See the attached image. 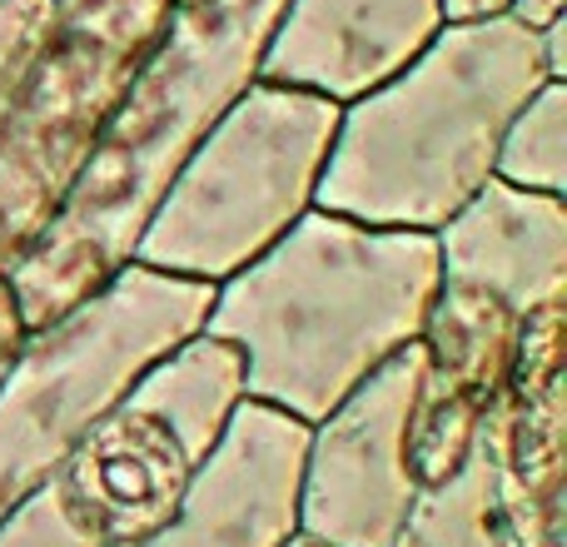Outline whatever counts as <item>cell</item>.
<instances>
[{
  "label": "cell",
  "instance_id": "9c48e42d",
  "mask_svg": "<svg viewBox=\"0 0 567 547\" xmlns=\"http://www.w3.org/2000/svg\"><path fill=\"white\" fill-rule=\"evenodd\" d=\"M523 313L468 283H443L419 329V389H413V478L419 488L453 478L478 453L483 423L503 399L518 359Z\"/></svg>",
  "mask_w": 567,
  "mask_h": 547
},
{
  "label": "cell",
  "instance_id": "9a60e30c",
  "mask_svg": "<svg viewBox=\"0 0 567 547\" xmlns=\"http://www.w3.org/2000/svg\"><path fill=\"white\" fill-rule=\"evenodd\" d=\"M493 175L538 195H567V80H543L498 140Z\"/></svg>",
  "mask_w": 567,
  "mask_h": 547
},
{
  "label": "cell",
  "instance_id": "ffe728a7",
  "mask_svg": "<svg viewBox=\"0 0 567 547\" xmlns=\"http://www.w3.org/2000/svg\"><path fill=\"white\" fill-rule=\"evenodd\" d=\"M508 16H513V20H523V25H533V30H543L548 20L567 16V0H513Z\"/></svg>",
  "mask_w": 567,
  "mask_h": 547
},
{
  "label": "cell",
  "instance_id": "52a82bcc",
  "mask_svg": "<svg viewBox=\"0 0 567 547\" xmlns=\"http://www.w3.org/2000/svg\"><path fill=\"white\" fill-rule=\"evenodd\" d=\"M239 403L245 359L229 339L195 329L159 353L55 473L95 543L120 547L155 533L225 438Z\"/></svg>",
  "mask_w": 567,
  "mask_h": 547
},
{
  "label": "cell",
  "instance_id": "d6986e66",
  "mask_svg": "<svg viewBox=\"0 0 567 547\" xmlns=\"http://www.w3.org/2000/svg\"><path fill=\"white\" fill-rule=\"evenodd\" d=\"M538 40H543V65H548V75L567 80V16L548 20V25L538 30Z\"/></svg>",
  "mask_w": 567,
  "mask_h": 547
},
{
  "label": "cell",
  "instance_id": "5bb4252c",
  "mask_svg": "<svg viewBox=\"0 0 567 547\" xmlns=\"http://www.w3.org/2000/svg\"><path fill=\"white\" fill-rule=\"evenodd\" d=\"M389 547H518L508 523H503L483 443L453 478L419 488L399 538Z\"/></svg>",
  "mask_w": 567,
  "mask_h": 547
},
{
  "label": "cell",
  "instance_id": "ba28073f",
  "mask_svg": "<svg viewBox=\"0 0 567 547\" xmlns=\"http://www.w3.org/2000/svg\"><path fill=\"white\" fill-rule=\"evenodd\" d=\"M419 339L309 423L299 468V538L319 547H389L419 498L413 478Z\"/></svg>",
  "mask_w": 567,
  "mask_h": 547
},
{
  "label": "cell",
  "instance_id": "30bf717a",
  "mask_svg": "<svg viewBox=\"0 0 567 547\" xmlns=\"http://www.w3.org/2000/svg\"><path fill=\"white\" fill-rule=\"evenodd\" d=\"M567 299L523 313L518 359L483 423L503 523L518 547H567Z\"/></svg>",
  "mask_w": 567,
  "mask_h": 547
},
{
  "label": "cell",
  "instance_id": "7c38bea8",
  "mask_svg": "<svg viewBox=\"0 0 567 547\" xmlns=\"http://www.w3.org/2000/svg\"><path fill=\"white\" fill-rule=\"evenodd\" d=\"M443 20V0H284L259 80L349 105L399 75Z\"/></svg>",
  "mask_w": 567,
  "mask_h": 547
},
{
  "label": "cell",
  "instance_id": "5b68a950",
  "mask_svg": "<svg viewBox=\"0 0 567 547\" xmlns=\"http://www.w3.org/2000/svg\"><path fill=\"white\" fill-rule=\"evenodd\" d=\"M209 293V283L130 259L45 329H25L0 379V518L65 468L159 353L205 329Z\"/></svg>",
  "mask_w": 567,
  "mask_h": 547
},
{
  "label": "cell",
  "instance_id": "ac0fdd59",
  "mask_svg": "<svg viewBox=\"0 0 567 547\" xmlns=\"http://www.w3.org/2000/svg\"><path fill=\"white\" fill-rule=\"evenodd\" d=\"M20 339H25V319H20V309H16L10 283L0 279V379H6V369H10V359H16Z\"/></svg>",
  "mask_w": 567,
  "mask_h": 547
},
{
  "label": "cell",
  "instance_id": "44dd1931",
  "mask_svg": "<svg viewBox=\"0 0 567 547\" xmlns=\"http://www.w3.org/2000/svg\"><path fill=\"white\" fill-rule=\"evenodd\" d=\"M513 0H443V16L449 20H478V16H503Z\"/></svg>",
  "mask_w": 567,
  "mask_h": 547
},
{
  "label": "cell",
  "instance_id": "603a6c76",
  "mask_svg": "<svg viewBox=\"0 0 567 547\" xmlns=\"http://www.w3.org/2000/svg\"><path fill=\"white\" fill-rule=\"evenodd\" d=\"M175 6H185V0H175Z\"/></svg>",
  "mask_w": 567,
  "mask_h": 547
},
{
  "label": "cell",
  "instance_id": "3957f363",
  "mask_svg": "<svg viewBox=\"0 0 567 547\" xmlns=\"http://www.w3.org/2000/svg\"><path fill=\"white\" fill-rule=\"evenodd\" d=\"M543 40L503 16L443 30L379 90L339 105L313 205L379 229H433L493 179L498 140L543 85Z\"/></svg>",
  "mask_w": 567,
  "mask_h": 547
},
{
  "label": "cell",
  "instance_id": "277c9868",
  "mask_svg": "<svg viewBox=\"0 0 567 547\" xmlns=\"http://www.w3.org/2000/svg\"><path fill=\"white\" fill-rule=\"evenodd\" d=\"M333 130V100L255 75L159 195L135 265L209 289L255 265L313 209Z\"/></svg>",
  "mask_w": 567,
  "mask_h": 547
},
{
  "label": "cell",
  "instance_id": "2e32d148",
  "mask_svg": "<svg viewBox=\"0 0 567 547\" xmlns=\"http://www.w3.org/2000/svg\"><path fill=\"white\" fill-rule=\"evenodd\" d=\"M60 20V0H0V130L35 55Z\"/></svg>",
  "mask_w": 567,
  "mask_h": 547
},
{
  "label": "cell",
  "instance_id": "8fae6325",
  "mask_svg": "<svg viewBox=\"0 0 567 547\" xmlns=\"http://www.w3.org/2000/svg\"><path fill=\"white\" fill-rule=\"evenodd\" d=\"M309 423L245 399L179 508L120 547H284L299 538V468Z\"/></svg>",
  "mask_w": 567,
  "mask_h": 547
},
{
  "label": "cell",
  "instance_id": "7402d4cb",
  "mask_svg": "<svg viewBox=\"0 0 567 547\" xmlns=\"http://www.w3.org/2000/svg\"><path fill=\"white\" fill-rule=\"evenodd\" d=\"M284 547H319V543H309V538H289Z\"/></svg>",
  "mask_w": 567,
  "mask_h": 547
},
{
  "label": "cell",
  "instance_id": "7a4b0ae2",
  "mask_svg": "<svg viewBox=\"0 0 567 547\" xmlns=\"http://www.w3.org/2000/svg\"><path fill=\"white\" fill-rule=\"evenodd\" d=\"M439 293V245L313 205L255 265L215 283L205 333L245 359V399L319 423L403 353Z\"/></svg>",
  "mask_w": 567,
  "mask_h": 547
},
{
  "label": "cell",
  "instance_id": "4fadbf2b",
  "mask_svg": "<svg viewBox=\"0 0 567 547\" xmlns=\"http://www.w3.org/2000/svg\"><path fill=\"white\" fill-rule=\"evenodd\" d=\"M439 279L468 283L508 309L567 299V195H538L493 175L439 229Z\"/></svg>",
  "mask_w": 567,
  "mask_h": 547
},
{
  "label": "cell",
  "instance_id": "e0dca14e",
  "mask_svg": "<svg viewBox=\"0 0 567 547\" xmlns=\"http://www.w3.org/2000/svg\"><path fill=\"white\" fill-rule=\"evenodd\" d=\"M0 547H100V543L80 523V513L70 508L65 488L50 478L0 518Z\"/></svg>",
  "mask_w": 567,
  "mask_h": 547
},
{
  "label": "cell",
  "instance_id": "6da1fadb",
  "mask_svg": "<svg viewBox=\"0 0 567 547\" xmlns=\"http://www.w3.org/2000/svg\"><path fill=\"white\" fill-rule=\"evenodd\" d=\"M284 0H185L110 110L65 205L6 274L25 329L95 293L135 259L159 195L179 175L219 110L259 75Z\"/></svg>",
  "mask_w": 567,
  "mask_h": 547
},
{
  "label": "cell",
  "instance_id": "8992f818",
  "mask_svg": "<svg viewBox=\"0 0 567 547\" xmlns=\"http://www.w3.org/2000/svg\"><path fill=\"white\" fill-rule=\"evenodd\" d=\"M169 16L175 0H60L55 30L0 130V279L65 205Z\"/></svg>",
  "mask_w": 567,
  "mask_h": 547
}]
</instances>
